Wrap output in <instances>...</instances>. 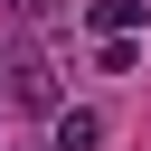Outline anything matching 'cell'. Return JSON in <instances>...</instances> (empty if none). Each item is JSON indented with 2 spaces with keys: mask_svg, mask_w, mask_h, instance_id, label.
<instances>
[{
  "mask_svg": "<svg viewBox=\"0 0 151 151\" xmlns=\"http://www.w3.org/2000/svg\"><path fill=\"white\" fill-rule=\"evenodd\" d=\"M132 57H142L132 38H104V47H94V66H104V76H132Z\"/></svg>",
  "mask_w": 151,
  "mask_h": 151,
  "instance_id": "277c9868",
  "label": "cell"
},
{
  "mask_svg": "<svg viewBox=\"0 0 151 151\" xmlns=\"http://www.w3.org/2000/svg\"><path fill=\"white\" fill-rule=\"evenodd\" d=\"M57 9H66V0H9V19H28V28H47Z\"/></svg>",
  "mask_w": 151,
  "mask_h": 151,
  "instance_id": "5b68a950",
  "label": "cell"
},
{
  "mask_svg": "<svg viewBox=\"0 0 151 151\" xmlns=\"http://www.w3.org/2000/svg\"><path fill=\"white\" fill-rule=\"evenodd\" d=\"M47 151H104V113L94 104H57L47 113Z\"/></svg>",
  "mask_w": 151,
  "mask_h": 151,
  "instance_id": "7a4b0ae2",
  "label": "cell"
},
{
  "mask_svg": "<svg viewBox=\"0 0 151 151\" xmlns=\"http://www.w3.org/2000/svg\"><path fill=\"white\" fill-rule=\"evenodd\" d=\"M0 76H9V104H28V113H57V104H66V85H57L47 57H9Z\"/></svg>",
  "mask_w": 151,
  "mask_h": 151,
  "instance_id": "6da1fadb",
  "label": "cell"
},
{
  "mask_svg": "<svg viewBox=\"0 0 151 151\" xmlns=\"http://www.w3.org/2000/svg\"><path fill=\"white\" fill-rule=\"evenodd\" d=\"M76 9H85V28H94V38H132V28L151 19V0H76Z\"/></svg>",
  "mask_w": 151,
  "mask_h": 151,
  "instance_id": "3957f363",
  "label": "cell"
}]
</instances>
